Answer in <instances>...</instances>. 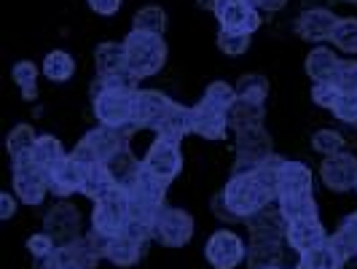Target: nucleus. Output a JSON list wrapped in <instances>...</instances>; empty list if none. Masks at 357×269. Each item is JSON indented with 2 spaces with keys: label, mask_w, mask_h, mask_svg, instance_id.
<instances>
[{
  "label": "nucleus",
  "mask_w": 357,
  "mask_h": 269,
  "mask_svg": "<svg viewBox=\"0 0 357 269\" xmlns=\"http://www.w3.org/2000/svg\"><path fill=\"white\" fill-rule=\"evenodd\" d=\"M126 49V71L135 73L137 78L156 75L167 62V43L161 36L153 33H140V30H129L124 38Z\"/></svg>",
  "instance_id": "nucleus-2"
},
{
  "label": "nucleus",
  "mask_w": 357,
  "mask_h": 269,
  "mask_svg": "<svg viewBox=\"0 0 357 269\" xmlns=\"http://www.w3.org/2000/svg\"><path fill=\"white\" fill-rule=\"evenodd\" d=\"M204 259L215 269H234L242 261H248V245L231 229H218L215 234H210L204 245Z\"/></svg>",
  "instance_id": "nucleus-7"
},
{
  "label": "nucleus",
  "mask_w": 357,
  "mask_h": 269,
  "mask_svg": "<svg viewBox=\"0 0 357 269\" xmlns=\"http://www.w3.org/2000/svg\"><path fill=\"white\" fill-rule=\"evenodd\" d=\"M94 65H97V75H113V73L126 71L124 43H113V41L100 43L94 49Z\"/></svg>",
  "instance_id": "nucleus-27"
},
{
  "label": "nucleus",
  "mask_w": 357,
  "mask_h": 269,
  "mask_svg": "<svg viewBox=\"0 0 357 269\" xmlns=\"http://www.w3.org/2000/svg\"><path fill=\"white\" fill-rule=\"evenodd\" d=\"M107 167H110V173H113V178H116V186L124 189V191H129L132 183L137 180V175H140V170H143V161L132 154L129 145H124L113 159L107 161Z\"/></svg>",
  "instance_id": "nucleus-25"
},
{
  "label": "nucleus",
  "mask_w": 357,
  "mask_h": 269,
  "mask_svg": "<svg viewBox=\"0 0 357 269\" xmlns=\"http://www.w3.org/2000/svg\"><path fill=\"white\" fill-rule=\"evenodd\" d=\"M277 205L282 208L287 221H296V218H320V208H317L314 194H280Z\"/></svg>",
  "instance_id": "nucleus-28"
},
{
  "label": "nucleus",
  "mask_w": 357,
  "mask_h": 269,
  "mask_svg": "<svg viewBox=\"0 0 357 269\" xmlns=\"http://www.w3.org/2000/svg\"><path fill=\"white\" fill-rule=\"evenodd\" d=\"M312 148L322 157H336V154L344 151V138L336 129H317L312 135Z\"/></svg>",
  "instance_id": "nucleus-38"
},
{
  "label": "nucleus",
  "mask_w": 357,
  "mask_h": 269,
  "mask_svg": "<svg viewBox=\"0 0 357 269\" xmlns=\"http://www.w3.org/2000/svg\"><path fill=\"white\" fill-rule=\"evenodd\" d=\"M331 41L344 54H357V17L339 19V24H336Z\"/></svg>",
  "instance_id": "nucleus-37"
},
{
  "label": "nucleus",
  "mask_w": 357,
  "mask_h": 269,
  "mask_svg": "<svg viewBox=\"0 0 357 269\" xmlns=\"http://www.w3.org/2000/svg\"><path fill=\"white\" fill-rule=\"evenodd\" d=\"M81 186H84V164L73 159L70 154L49 170V191L54 197L68 199L70 194L81 191Z\"/></svg>",
  "instance_id": "nucleus-16"
},
{
  "label": "nucleus",
  "mask_w": 357,
  "mask_h": 269,
  "mask_svg": "<svg viewBox=\"0 0 357 269\" xmlns=\"http://www.w3.org/2000/svg\"><path fill=\"white\" fill-rule=\"evenodd\" d=\"M56 259H59L62 269H97V261L102 259V253L97 251V245H94L89 234L86 237L81 234L78 240H73L68 245H59Z\"/></svg>",
  "instance_id": "nucleus-18"
},
{
  "label": "nucleus",
  "mask_w": 357,
  "mask_h": 269,
  "mask_svg": "<svg viewBox=\"0 0 357 269\" xmlns=\"http://www.w3.org/2000/svg\"><path fill=\"white\" fill-rule=\"evenodd\" d=\"M271 269H287V267H271Z\"/></svg>",
  "instance_id": "nucleus-53"
},
{
  "label": "nucleus",
  "mask_w": 357,
  "mask_h": 269,
  "mask_svg": "<svg viewBox=\"0 0 357 269\" xmlns=\"http://www.w3.org/2000/svg\"><path fill=\"white\" fill-rule=\"evenodd\" d=\"M73 73H75V62H73V57L68 52L54 49V52L46 54V59H43V75L49 81H56V84L70 81Z\"/></svg>",
  "instance_id": "nucleus-32"
},
{
  "label": "nucleus",
  "mask_w": 357,
  "mask_h": 269,
  "mask_svg": "<svg viewBox=\"0 0 357 269\" xmlns=\"http://www.w3.org/2000/svg\"><path fill=\"white\" fill-rule=\"evenodd\" d=\"M236 100V89L226 81H213L202 100L194 106V124L191 135H199L204 140H223L229 129V108Z\"/></svg>",
  "instance_id": "nucleus-1"
},
{
  "label": "nucleus",
  "mask_w": 357,
  "mask_h": 269,
  "mask_svg": "<svg viewBox=\"0 0 357 269\" xmlns=\"http://www.w3.org/2000/svg\"><path fill=\"white\" fill-rule=\"evenodd\" d=\"M252 3H255V6H258V8H261V3H264V0H252Z\"/></svg>",
  "instance_id": "nucleus-51"
},
{
  "label": "nucleus",
  "mask_w": 357,
  "mask_h": 269,
  "mask_svg": "<svg viewBox=\"0 0 357 269\" xmlns=\"http://www.w3.org/2000/svg\"><path fill=\"white\" fill-rule=\"evenodd\" d=\"M172 103H175V100H169V97L159 89H140L137 92V113H135L137 126H140V129H143V126L156 129Z\"/></svg>",
  "instance_id": "nucleus-19"
},
{
  "label": "nucleus",
  "mask_w": 357,
  "mask_h": 269,
  "mask_svg": "<svg viewBox=\"0 0 357 269\" xmlns=\"http://www.w3.org/2000/svg\"><path fill=\"white\" fill-rule=\"evenodd\" d=\"M11 75H14V84L22 89V97H24V100H36L38 97V75H40L36 62L22 59V62L14 65Z\"/></svg>",
  "instance_id": "nucleus-35"
},
{
  "label": "nucleus",
  "mask_w": 357,
  "mask_h": 269,
  "mask_svg": "<svg viewBox=\"0 0 357 269\" xmlns=\"http://www.w3.org/2000/svg\"><path fill=\"white\" fill-rule=\"evenodd\" d=\"M38 143L36 129L30 124H17L8 135V154L11 159H19V157H33V148Z\"/></svg>",
  "instance_id": "nucleus-36"
},
{
  "label": "nucleus",
  "mask_w": 357,
  "mask_h": 269,
  "mask_svg": "<svg viewBox=\"0 0 357 269\" xmlns=\"http://www.w3.org/2000/svg\"><path fill=\"white\" fill-rule=\"evenodd\" d=\"M341 267H344L341 256L336 253V248L331 245V240H325L317 248L301 253L298 267H293V269H341Z\"/></svg>",
  "instance_id": "nucleus-29"
},
{
  "label": "nucleus",
  "mask_w": 357,
  "mask_h": 269,
  "mask_svg": "<svg viewBox=\"0 0 357 269\" xmlns=\"http://www.w3.org/2000/svg\"><path fill=\"white\" fill-rule=\"evenodd\" d=\"M167 27V14L161 6H143L135 19H132V30H140V33H153V36H161Z\"/></svg>",
  "instance_id": "nucleus-34"
},
{
  "label": "nucleus",
  "mask_w": 357,
  "mask_h": 269,
  "mask_svg": "<svg viewBox=\"0 0 357 269\" xmlns=\"http://www.w3.org/2000/svg\"><path fill=\"white\" fill-rule=\"evenodd\" d=\"M56 248H59V242L49 232H38L27 240V251L33 253V256H52Z\"/></svg>",
  "instance_id": "nucleus-42"
},
{
  "label": "nucleus",
  "mask_w": 357,
  "mask_h": 269,
  "mask_svg": "<svg viewBox=\"0 0 357 269\" xmlns=\"http://www.w3.org/2000/svg\"><path fill=\"white\" fill-rule=\"evenodd\" d=\"M199 8H207V11H215V6H218V0H194Z\"/></svg>",
  "instance_id": "nucleus-50"
},
{
  "label": "nucleus",
  "mask_w": 357,
  "mask_h": 269,
  "mask_svg": "<svg viewBox=\"0 0 357 269\" xmlns=\"http://www.w3.org/2000/svg\"><path fill=\"white\" fill-rule=\"evenodd\" d=\"M143 167L145 170H151L153 175H159L161 180L172 183V180L180 175V170H183V154H180V145L156 138V140L151 143V148H148V154H145Z\"/></svg>",
  "instance_id": "nucleus-11"
},
{
  "label": "nucleus",
  "mask_w": 357,
  "mask_h": 269,
  "mask_svg": "<svg viewBox=\"0 0 357 269\" xmlns=\"http://www.w3.org/2000/svg\"><path fill=\"white\" fill-rule=\"evenodd\" d=\"M33 269H62L59 259H56V251H54L52 256H36V264H33Z\"/></svg>",
  "instance_id": "nucleus-47"
},
{
  "label": "nucleus",
  "mask_w": 357,
  "mask_h": 269,
  "mask_svg": "<svg viewBox=\"0 0 357 269\" xmlns=\"http://www.w3.org/2000/svg\"><path fill=\"white\" fill-rule=\"evenodd\" d=\"M191 124H194V108L172 103L156 126V138L169 140V143H180L185 135H191Z\"/></svg>",
  "instance_id": "nucleus-20"
},
{
  "label": "nucleus",
  "mask_w": 357,
  "mask_h": 269,
  "mask_svg": "<svg viewBox=\"0 0 357 269\" xmlns=\"http://www.w3.org/2000/svg\"><path fill=\"white\" fill-rule=\"evenodd\" d=\"M331 0H301V6H304V11H312V8H325Z\"/></svg>",
  "instance_id": "nucleus-49"
},
{
  "label": "nucleus",
  "mask_w": 357,
  "mask_h": 269,
  "mask_svg": "<svg viewBox=\"0 0 357 269\" xmlns=\"http://www.w3.org/2000/svg\"><path fill=\"white\" fill-rule=\"evenodd\" d=\"M17 197H11V194H0V218L3 221H11L14 213H17Z\"/></svg>",
  "instance_id": "nucleus-46"
},
{
  "label": "nucleus",
  "mask_w": 357,
  "mask_h": 269,
  "mask_svg": "<svg viewBox=\"0 0 357 269\" xmlns=\"http://www.w3.org/2000/svg\"><path fill=\"white\" fill-rule=\"evenodd\" d=\"M116 178L110 173V167L102 161H94V164H84V186H81V194H86L89 199L100 202L105 199L110 191H116Z\"/></svg>",
  "instance_id": "nucleus-21"
},
{
  "label": "nucleus",
  "mask_w": 357,
  "mask_h": 269,
  "mask_svg": "<svg viewBox=\"0 0 357 269\" xmlns=\"http://www.w3.org/2000/svg\"><path fill=\"white\" fill-rule=\"evenodd\" d=\"M129 224L126 218V191L124 189H116L110 191L105 199L94 202V210H91V232L102 234V237H116L121 234Z\"/></svg>",
  "instance_id": "nucleus-8"
},
{
  "label": "nucleus",
  "mask_w": 357,
  "mask_h": 269,
  "mask_svg": "<svg viewBox=\"0 0 357 269\" xmlns=\"http://www.w3.org/2000/svg\"><path fill=\"white\" fill-rule=\"evenodd\" d=\"M280 194H312V170L301 161L285 159L280 167Z\"/></svg>",
  "instance_id": "nucleus-24"
},
{
  "label": "nucleus",
  "mask_w": 357,
  "mask_h": 269,
  "mask_svg": "<svg viewBox=\"0 0 357 269\" xmlns=\"http://www.w3.org/2000/svg\"><path fill=\"white\" fill-rule=\"evenodd\" d=\"M129 138H126L121 129H113V126H97V129H91L86 132V138L81 140V143L73 148V159H78L81 164H94V161H107L113 159L126 143Z\"/></svg>",
  "instance_id": "nucleus-4"
},
{
  "label": "nucleus",
  "mask_w": 357,
  "mask_h": 269,
  "mask_svg": "<svg viewBox=\"0 0 357 269\" xmlns=\"http://www.w3.org/2000/svg\"><path fill=\"white\" fill-rule=\"evenodd\" d=\"M236 97L239 100H250V103H261L268 97V78L266 75H258V73H245L239 81H236Z\"/></svg>",
  "instance_id": "nucleus-33"
},
{
  "label": "nucleus",
  "mask_w": 357,
  "mask_h": 269,
  "mask_svg": "<svg viewBox=\"0 0 357 269\" xmlns=\"http://www.w3.org/2000/svg\"><path fill=\"white\" fill-rule=\"evenodd\" d=\"M339 62H341L339 54L322 43L317 49H312L309 57H306V62H304L306 75H309L314 84H328V81H333V75L339 71Z\"/></svg>",
  "instance_id": "nucleus-22"
},
{
  "label": "nucleus",
  "mask_w": 357,
  "mask_h": 269,
  "mask_svg": "<svg viewBox=\"0 0 357 269\" xmlns=\"http://www.w3.org/2000/svg\"><path fill=\"white\" fill-rule=\"evenodd\" d=\"M89 6L102 17H113L121 8V0H89Z\"/></svg>",
  "instance_id": "nucleus-45"
},
{
  "label": "nucleus",
  "mask_w": 357,
  "mask_h": 269,
  "mask_svg": "<svg viewBox=\"0 0 357 269\" xmlns=\"http://www.w3.org/2000/svg\"><path fill=\"white\" fill-rule=\"evenodd\" d=\"M339 92H357V62L355 59H341L339 71L331 81Z\"/></svg>",
  "instance_id": "nucleus-41"
},
{
  "label": "nucleus",
  "mask_w": 357,
  "mask_h": 269,
  "mask_svg": "<svg viewBox=\"0 0 357 269\" xmlns=\"http://www.w3.org/2000/svg\"><path fill=\"white\" fill-rule=\"evenodd\" d=\"M248 264L252 269H271L285 264L282 240H252L248 248Z\"/></svg>",
  "instance_id": "nucleus-23"
},
{
  "label": "nucleus",
  "mask_w": 357,
  "mask_h": 269,
  "mask_svg": "<svg viewBox=\"0 0 357 269\" xmlns=\"http://www.w3.org/2000/svg\"><path fill=\"white\" fill-rule=\"evenodd\" d=\"M285 6H287V0H264V3H261L264 11H280V8H285Z\"/></svg>",
  "instance_id": "nucleus-48"
},
{
  "label": "nucleus",
  "mask_w": 357,
  "mask_h": 269,
  "mask_svg": "<svg viewBox=\"0 0 357 269\" xmlns=\"http://www.w3.org/2000/svg\"><path fill=\"white\" fill-rule=\"evenodd\" d=\"M331 113L344 124L357 126V92H341L336 106L331 108Z\"/></svg>",
  "instance_id": "nucleus-40"
},
{
  "label": "nucleus",
  "mask_w": 357,
  "mask_h": 269,
  "mask_svg": "<svg viewBox=\"0 0 357 269\" xmlns=\"http://www.w3.org/2000/svg\"><path fill=\"white\" fill-rule=\"evenodd\" d=\"M339 94L341 92L328 81V84H314L312 87V100H314V106H320V108H331L336 106V100H339Z\"/></svg>",
  "instance_id": "nucleus-43"
},
{
  "label": "nucleus",
  "mask_w": 357,
  "mask_h": 269,
  "mask_svg": "<svg viewBox=\"0 0 357 269\" xmlns=\"http://www.w3.org/2000/svg\"><path fill=\"white\" fill-rule=\"evenodd\" d=\"M65 157L68 154H65V145H62L59 138H54V135H38V143L33 148V161H36L38 167H43L49 173L54 164H59Z\"/></svg>",
  "instance_id": "nucleus-31"
},
{
  "label": "nucleus",
  "mask_w": 357,
  "mask_h": 269,
  "mask_svg": "<svg viewBox=\"0 0 357 269\" xmlns=\"http://www.w3.org/2000/svg\"><path fill=\"white\" fill-rule=\"evenodd\" d=\"M320 178L331 191H349L357 186V157L341 151L336 157H325L320 164Z\"/></svg>",
  "instance_id": "nucleus-12"
},
{
  "label": "nucleus",
  "mask_w": 357,
  "mask_h": 269,
  "mask_svg": "<svg viewBox=\"0 0 357 269\" xmlns=\"http://www.w3.org/2000/svg\"><path fill=\"white\" fill-rule=\"evenodd\" d=\"M210 208H213V213L218 221H223V224H234V221H239L236 215H234V210L229 208V202H226V197H223V191H218L213 197V202H210Z\"/></svg>",
  "instance_id": "nucleus-44"
},
{
  "label": "nucleus",
  "mask_w": 357,
  "mask_h": 269,
  "mask_svg": "<svg viewBox=\"0 0 357 269\" xmlns=\"http://www.w3.org/2000/svg\"><path fill=\"white\" fill-rule=\"evenodd\" d=\"M266 119V110L261 103H250V100H234V106L229 108V126L234 132L242 129V126H252V124H264Z\"/></svg>",
  "instance_id": "nucleus-30"
},
{
  "label": "nucleus",
  "mask_w": 357,
  "mask_h": 269,
  "mask_svg": "<svg viewBox=\"0 0 357 269\" xmlns=\"http://www.w3.org/2000/svg\"><path fill=\"white\" fill-rule=\"evenodd\" d=\"M215 17L220 22V30H231V33L252 36L261 27V14L252 0H218Z\"/></svg>",
  "instance_id": "nucleus-9"
},
{
  "label": "nucleus",
  "mask_w": 357,
  "mask_h": 269,
  "mask_svg": "<svg viewBox=\"0 0 357 269\" xmlns=\"http://www.w3.org/2000/svg\"><path fill=\"white\" fill-rule=\"evenodd\" d=\"M339 19L331 8H312V11H304L301 17L296 19V33L309 41V43H317L322 46L325 41L333 38V30L339 24Z\"/></svg>",
  "instance_id": "nucleus-15"
},
{
  "label": "nucleus",
  "mask_w": 357,
  "mask_h": 269,
  "mask_svg": "<svg viewBox=\"0 0 357 269\" xmlns=\"http://www.w3.org/2000/svg\"><path fill=\"white\" fill-rule=\"evenodd\" d=\"M14 161V197L22 205H40L49 194V173L38 167L33 157H19Z\"/></svg>",
  "instance_id": "nucleus-6"
},
{
  "label": "nucleus",
  "mask_w": 357,
  "mask_h": 269,
  "mask_svg": "<svg viewBox=\"0 0 357 269\" xmlns=\"http://www.w3.org/2000/svg\"><path fill=\"white\" fill-rule=\"evenodd\" d=\"M43 226L59 245H68V242L81 237V210L73 202L62 199L54 208H49V213L43 218Z\"/></svg>",
  "instance_id": "nucleus-10"
},
{
  "label": "nucleus",
  "mask_w": 357,
  "mask_h": 269,
  "mask_svg": "<svg viewBox=\"0 0 357 269\" xmlns=\"http://www.w3.org/2000/svg\"><path fill=\"white\" fill-rule=\"evenodd\" d=\"M252 36L248 33H231V30H220L218 33V49L229 57H242V54L250 49Z\"/></svg>",
  "instance_id": "nucleus-39"
},
{
  "label": "nucleus",
  "mask_w": 357,
  "mask_h": 269,
  "mask_svg": "<svg viewBox=\"0 0 357 269\" xmlns=\"http://www.w3.org/2000/svg\"><path fill=\"white\" fill-rule=\"evenodd\" d=\"M242 224L248 226L250 240H285L287 218L277 202H271V205H266V208H261L258 213H252L250 218H245Z\"/></svg>",
  "instance_id": "nucleus-14"
},
{
  "label": "nucleus",
  "mask_w": 357,
  "mask_h": 269,
  "mask_svg": "<svg viewBox=\"0 0 357 269\" xmlns=\"http://www.w3.org/2000/svg\"><path fill=\"white\" fill-rule=\"evenodd\" d=\"M328 240L325 226H322L320 218H296V221H287V232L285 242L296 253H306L312 248H317Z\"/></svg>",
  "instance_id": "nucleus-17"
},
{
  "label": "nucleus",
  "mask_w": 357,
  "mask_h": 269,
  "mask_svg": "<svg viewBox=\"0 0 357 269\" xmlns=\"http://www.w3.org/2000/svg\"><path fill=\"white\" fill-rule=\"evenodd\" d=\"M148 242H151V237H143V234H135L124 229L116 237H107L105 259L113 261L116 267H135L145 256V251H148Z\"/></svg>",
  "instance_id": "nucleus-13"
},
{
  "label": "nucleus",
  "mask_w": 357,
  "mask_h": 269,
  "mask_svg": "<svg viewBox=\"0 0 357 269\" xmlns=\"http://www.w3.org/2000/svg\"><path fill=\"white\" fill-rule=\"evenodd\" d=\"M347 269H357V264H347Z\"/></svg>",
  "instance_id": "nucleus-52"
},
{
  "label": "nucleus",
  "mask_w": 357,
  "mask_h": 269,
  "mask_svg": "<svg viewBox=\"0 0 357 269\" xmlns=\"http://www.w3.org/2000/svg\"><path fill=\"white\" fill-rule=\"evenodd\" d=\"M355 191H357V186H355Z\"/></svg>",
  "instance_id": "nucleus-54"
},
{
  "label": "nucleus",
  "mask_w": 357,
  "mask_h": 269,
  "mask_svg": "<svg viewBox=\"0 0 357 269\" xmlns=\"http://www.w3.org/2000/svg\"><path fill=\"white\" fill-rule=\"evenodd\" d=\"M236 161L231 167V175H248L264 159L274 154V143L264 124H252L236 129V145H234Z\"/></svg>",
  "instance_id": "nucleus-3"
},
{
  "label": "nucleus",
  "mask_w": 357,
  "mask_h": 269,
  "mask_svg": "<svg viewBox=\"0 0 357 269\" xmlns=\"http://www.w3.org/2000/svg\"><path fill=\"white\" fill-rule=\"evenodd\" d=\"M194 232H197V226H194L191 213H185L183 208H167L164 205L159 218L153 221L151 237L159 245H167V248H183V245L191 242Z\"/></svg>",
  "instance_id": "nucleus-5"
},
{
  "label": "nucleus",
  "mask_w": 357,
  "mask_h": 269,
  "mask_svg": "<svg viewBox=\"0 0 357 269\" xmlns=\"http://www.w3.org/2000/svg\"><path fill=\"white\" fill-rule=\"evenodd\" d=\"M328 240L336 248V253L341 256L344 264H349L352 259H357V210L347 215L339 224V229L333 232V237H328Z\"/></svg>",
  "instance_id": "nucleus-26"
}]
</instances>
